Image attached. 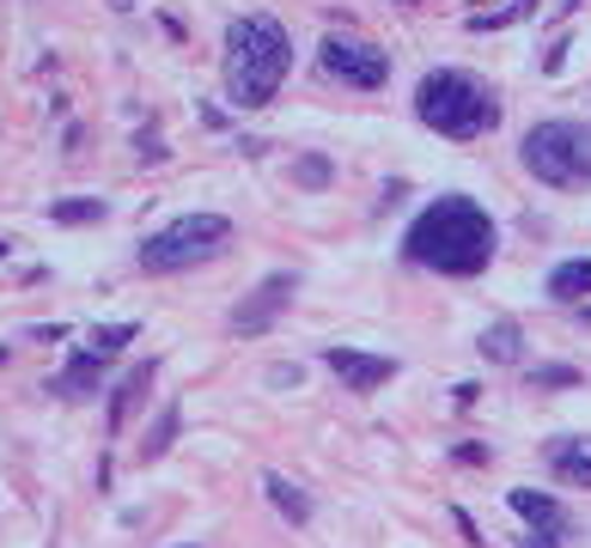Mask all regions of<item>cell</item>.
Listing matches in <instances>:
<instances>
[{"label":"cell","mask_w":591,"mask_h":548,"mask_svg":"<svg viewBox=\"0 0 591 548\" xmlns=\"http://www.w3.org/2000/svg\"><path fill=\"white\" fill-rule=\"evenodd\" d=\"M494 220L475 196H439L415 213V226L403 232V256L415 268L451 274V281H470L494 262Z\"/></svg>","instance_id":"1"},{"label":"cell","mask_w":591,"mask_h":548,"mask_svg":"<svg viewBox=\"0 0 591 548\" xmlns=\"http://www.w3.org/2000/svg\"><path fill=\"white\" fill-rule=\"evenodd\" d=\"M293 67V43L275 19L250 13L226 25V98L238 110H263Z\"/></svg>","instance_id":"2"},{"label":"cell","mask_w":591,"mask_h":548,"mask_svg":"<svg viewBox=\"0 0 591 548\" xmlns=\"http://www.w3.org/2000/svg\"><path fill=\"white\" fill-rule=\"evenodd\" d=\"M415 117L446 141H482L500 122V98L463 67H439L415 86Z\"/></svg>","instance_id":"3"},{"label":"cell","mask_w":591,"mask_h":548,"mask_svg":"<svg viewBox=\"0 0 591 548\" xmlns=\"http://www.w3.org/2000/svg\"><path fill=\"white\" fill-rule=\"evenodd\" d=\"M525 171L549 189H585L591 183V129L585 122H537L525 134Z\"/></svg>","instance_id":"4"},{"label":"cell","mask_w":591,"mask_h":548,"mask_svg":"<svg viewBox=\"0 0 591 548\" xmlns=\"http://www.w3.org/2000/svg\"><path fill=\"white\" fill-rule=\"evenodd\" d=\"M226 244H232V220H226V213H184V220L158 226L141 244V268L177 274V268H196V262H214Z\"/></svg>","instance_id":"5"},{"label":"cell","mask_w":591,"mask_h":548,"mask_svg":"<svg viewBox=\"0 0 591 548\" xmlns=\"http://www.w3.org/2000/svg\"><path fill=\"white\" fill-rule=\"evenodd\" d=\"M317 62H324L329 79L360 86V91H379L384 79H391V55H384L379 43H366V37H324Z\"/></svg>","instance_id":"6"},{"label":"cell","mask_w":591,"mask_h":548,"mask_svg":"<svg viewBox=\"0 0 591 548\" xmlns=\"http://www.w3.org/2000/svg\"><path fill=\"white\" fill-rule=\"evenodd\" d=\"M293 293H299V281H293V274H269L263 287H256V293H250V299L232 311V329H238V336H263V329L293 305Z\"/></svg>","instance_id":"7"},{"label":"cell","mask_w":591,"mask_h":548,"mask_svg":"<svg viewBox=\"0 0 591 548\" xmlns=\"http://www.w3.org/2000/svg\"><path fill=\"white\" fill-rule=\"evenodd\" d=\"M324 365H329V372H336V379H342L354 396H372L379 384L396 379V360H384V353H360V348H324Z\"/></svg>","instance_id":"8"},{"label":"cell","mask_w":591,"mask_h":548,"mask_svg":"<svg viewBox=\"0 0 591 548\" xmlns=\"http://www.w3.org/2000/svg\"><path fill=\"white\" fill-rule=\"evenodd\" d=\"M543 457L567 487H591V432H561V439L543 445Z\"/></svg>","instance_id":"9"},{"label":"cell","mask_w":591,"mask_h":548,"mask_svg":"<svg viewBox=\"0 0 591 548\" xmlns=\"http://www.w3.org/2000/svg\"><path fill=\"white\" fill-rule=\"evenodd\" d=\"M506 506L530 524V536H567V506H561V500H549V494H537V487H513Z\"/></svg>","instance_id":"10"},{"label":"cell","mask_w":591,"mask_h":548,"mask_svg":"<svg viewBox=\"0 0 591 548\" xmlns=\"http://www.w3.org/2000/svg\"><path fill=\"white\" fill-rule=\"evenodd\" d=\"M153 379H158V365L146 360V365H134V372H129V379L117 384V391H110V432H122V427H129L134 403H141V396H146V384H153Z\"/></svg>","instance_id":"11"},{"label":"cell","mask_w":591,"mask_h":548,"mask_svg":"<svg viewBox=\"0 0 591 548\" xmlns=\"http://www.w3.org/2000/svg\"><path fill=\"white\" fill-rule=\"evenodd\" d=\"M475 348H482L494 365H518V360H525V329H518L513 317H500V324L482 329V341H475Z\"/></svg>","instance_id":"12"},{"label":"cell","mask_w":591,"mask_h":548,"mask_svg":"<svg viewBox=\"0 0 591 548\" xmlns=\"http://www.w3.org/2000/svg\"><path fill=\"white\" fill-rule=\"evenodd\" d=\"M134 341V324H98V329H86V341H79V360H98V365H110L122 348Z\"/></svg>","instance_id":"13"},{"label":"cell","mask_w":591,"mask_h":548,"mask_svg":"<svg viewBox=\"0 0 591 548\" xmlns=\"http://www.w3.org/2000/svg\"><path fill=\"white\" fill-rule=\"evenodd\" d=\"M263 494L275 500V512L287 524H311V494H305L299 482H287V475H263Z\"/></svg>","instance_id":"14"},{"label":"cell","mask_w":591,"mask_h":548,"mask_svg":"<svg viewBox=\"0 0 591 548\" xmlns=\"http://www.w3.org/2000/svg\"><path fill=\"white\" fill-rule=\"evenodd\" d=\"M585 293H591V256H573V262H561V268L549 274V299L579 305Z\"/></svg>","instance_id":"15"},{"label":"cell","mask_w":591,"mask_h":548,"mask_svg":"<svg viewBox=\"0 0 591 548\" xmlns=\"http://www.w3.org/2000/svg\"><path fill=\"white\" fill-rule=\"evenodd\" d=\"M98 372H105L98 360H79V353H74V365H67V372L50 384V391L67 396V403H74V396H92V391H98Z\"/></svg>","instance_id":"16"},{"label":"cell","mask_w":591,"mask_h":548,"mask_svg":"<svg viewBox=\"0 0 591 548\" xmlns=\"http://www.w3.org/2000/svg\"><path fill=\"white\" fill-rule=\"evenodd\" d=\"M105 201H98V196H86V201H55V208H50V220L55 226H92V220H105Z\"/></svg>","instance_id":"17"},{"label":"cell","mask_w":591,"mask_h":548,"mask_svg":"<svg viewBox=\"0 0 591 548\" xmlns=\"http://www.w3.org/2000/svg\"><path fill=\"white\" fill-rule=\"evenodd\" d=\"M177 420H184V408H165V415H158V427H153V439H141V463H146V457H165V451H172V439H177Z\"/></svg>","instance_id":"18"},{"label":"cell","mask_w":591,"mask_h":548,"mask_svg":"<svg viewBox=\"0 0 591 548\" xmlns=\"http://www.w3.org/2000/svg\"><path fill=\"white\" fill-rule=\"evenodd\" d=\"M579 365H530V391H573Z\"/></svg>","instance_id":"19"},{"label":"cell","mask_w":591,"mask_h":548,"mask_svg":"<svg viewBox=\"0 0 591 548\" xmlns=\"http://www.w3.org/2000/svg\"><path fill=\"white\" fill-rule=\"evenodd\" d=\"M530 7H537V0H513L506 13H475V19H470V31H500V25H513V19H525Z\"/></svg>","instance_id":"20"},{"label":"cell","mask_w":591,"mask_h":548,"mask_svg":"<svg viewBox=\"0 0 591 548\" xmlns=\"http://www.w3.org/2000/svg\"><path fill=\"white\" fill-rule=\"evenodd\" d=\"M293 177H299L305 189H324V183H329V158L324 153H305L299 165H293Z\"/></svg>","instance_id":"21"},{"label":"cell","mask_w":591,"mask_h":548,"mask_svg":"<svg viewBox=\"0 0 591 548\" xmlns=\"http://www.w3.org/2000/svg\"><path fill=\"white\" fill-rule=\"evenodd\" d=\"M299 379H305L299 365H269V384H293V391H299Z\"/></svg>","instance_id":"22"},{"label":"cell","mask_w":591,"mask_h":548,"mask_svg":"<svg viewBox=\"0 0 591 548\" xmlns=\"http://www.w3.org/2000/svg\"><path fill=\"white\" fill-rule=\"evenodd\" d=\"M141 158H146V165H158V158H165V146H158L153 134H141Z\"/></svg>","instance_id":"23"},{"label":"cell","mask_w":591,"mask_h":548,"mask_svg":"<svg viewBox=\"0 0 591 548\" xmlns=\"http://www.w3.org/2000/svg\"><path fill=\"white\" fill-rule=\"evenodd\" d=\"M525 548H561V536H530Z\"/></svg>","instance_id":"24"},{"label":"cell","mask_w":591,"mask_h":548,"mask_svg":"<svg viewBox=\"0 0 591 548\" xmlns=\"http://www.w3.org/2000/svg\"><path fill=\"white\" fill-rule=\"evenodd\" d=\"M561 7H567V13H573V7H579V0H561Z\"/></svg>","instance_id":"25"},{"label":"cell","mask_w":591,"mask_h":548,"mask_svg":"<svg viewBox=\"0 0 591 548\" xmlns=\"http://www.w3.org/2000/svg\"><path fill=\"white\" fill-rule=\"evenodd\" d=\"M0 256H7V238H0Z\"/></svg>","instance_id":"26"},{"label":"cell","mask_w":591,"mask_h":548,"mask_svg":"<svg viewBox=\"0 0 591 548\" xmlns=\"http://www.w3.org/2000/svg\"><path fill=\"white\" fill-rule=\"evenodd\" d=\"M0 365H7V348H0Z\"/></svg>","instance_id":"27"}]
</instances>
